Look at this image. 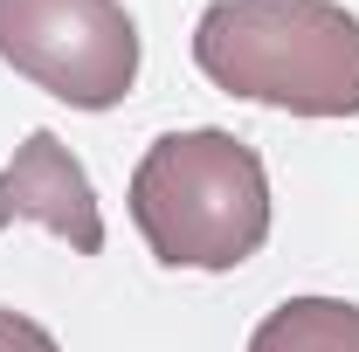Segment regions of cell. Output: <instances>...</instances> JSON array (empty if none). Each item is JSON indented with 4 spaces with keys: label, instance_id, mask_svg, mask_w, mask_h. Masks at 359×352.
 Segmentation results:
<instances>
[{
    "label": "cell",
    "instance_id": "cell-4",
    "mask_svg": "<svg viewBox=\"0 0 359 352\" xmlns=\"http://www.w3.org/2000/svg\"><path fill=\"white\" fill-rule=\"evenodd\" d=\"M14 221H35L48 235H62L76 256H97L104 249L97 187H90L83 159L55 132H28L14 145V159L0 166V228H14Z\"/></svg>",
    "mask_w": 359,
    "mask_h": 352
},
{
    "label": "cell",
    "instance_id": "cell-1",
    "mask_svg": "<svg viewBox=\"0 0 359 352\" xmlns=\"http://www.w3.org/2000/svg\"><path fill=\"white\" fill-rule=\"evenodd\" d=\"M201 76L290 118H359V14L339 0H215L194 21Z\"/></svg>",
    "mask_w": 359,
    "mask_h": 352
},
{
    "label": "cell",
    "instance_id": "cell-5",
    "mask_svg": "<svg viewBox=\"0 0 359 352\" xmlns=\"http://www.w3.org/2000/svg\"><path fill=\"white\" fill-rule=\"evenodd\" d=\"M249 352H359V304H346V297H283L249 332Z\"/></svg>",
    "mask_w": 359,
    "mask_h": 352
},
{
    "label": "cell",
    "instance_id": "cell-2",
    "mask_svg": "<svg viewBox=\"0 0 359 352\" xmlns=\"http://www.w3.org/2000/svg\"><path fill=\"white\" fill-rule=\"evenodd\" d=\"M132 221L166 269H242L269 242V173L222 125L166 132L132 173Z\"/></svg>",
    "mask_w": 359,
    "mask_h": 352
},
{
    "label": "cell",
    "instance_id": "cell-6",
    "mask_svg": "<svg viewBox=\"0 0 359 352\" xmlns=\"http://www.w3.org/2000/svg\"><path fill=\"white\" fill-rule=\"evenodd\" d=\"M0 352H62V346L48 339V332L35 325V318H28V311L0 304Z\"/></svg>",
    "mask_w": 359,
    "mask_h": 352
},
{
    "label": "cell",
    "instance_id": "cell-3",
    "mask_svg": "<svg viewBox=\"0 0 359 352\" xmlns=\"http://www.w3.org/2000/svg\"><path fill=\"white\" fill-rule=\"evenodd\" d=\"M0 62L69 111H111L138 83L125 0H0Z\"/></svg>",
    "mask_w": 359,
    "mask_h": 352
}]
</instances>
